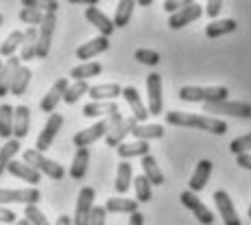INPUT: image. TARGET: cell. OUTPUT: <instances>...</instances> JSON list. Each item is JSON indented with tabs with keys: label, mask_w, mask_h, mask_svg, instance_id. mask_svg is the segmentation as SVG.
Segmentation results:
<instances>
[{
	"label": "cell",
	"mask_w": 251,
	"mask_h": 225,
	"mask_svg": "<svg viewBox=\"0 0 251 225\" xmlns=\"http://www.w3.org/2000/svg\"><path fill=\"white\" fill-rule=\"evenodd\" d=\"M166 123L175 127H192L201 131H210L214 136H225L227 133V123L214 116H199V114H186V112H168Z\"/></svg>",
	"instance_id": "6da1fadb"
},
{
	"label": "cell",
	"mask_w": 251,
	"mask_h": 225,
	"mask_svg": "<svg viewBox=\"0 0 251 225\" xmlns=\"http://www.w3.org/2000/svg\"><path fill=\"white\" fill-rule=\"evenodd\" d=\"M229 90L225 85H210V88H201V85H183L179 90V99L186 103H221L227 100Z\"/></svg>",
	"instance_id": "7a4b0ae2"
},
{
	"label": "cell",
	"mask_w": 251,
	"mask_h": 225,
	"mask_svg": "<svg viewBox=\"0 0 251 225\" xmlns=\"http://www.w3.org/2000/svg\"><path fill=\"white\" fill-rule=\"evenodd\" d=\"M22 162H26L28 166H33V169L37 171V173H44L46 177H50V179H64L66 177V171H64V166L59 164V162H55V160H50V157H46L44 153H40V151H35V149H26L22 153Z\"/></svg>",
	"instance_id": "3957f363"
},
{
	"label": "cell",
	"mask_w": 251,
	"mask_h": 225,
	"mask_svg": "<svg viewBox=\"0 0 251 225\" xmlns=\"http://www.w3.org/2000/svg\"><path fill=\"white\" fill-rule=\"evenodd\" d=\"M94 188L92 186H83L76 197V205H75V214H72V225H90V217L92 210H94Z\"/></svg>",
	"instance_id": "277c9868"
},
{
	"label": "cell",
	"mask_w": 251,
	"mask_h": 225,
	"mask_svg": "<svg viewBox=\"0 0 251 225\" xmlns=\"http://www.w3.org/2000/svg\"><path fill=\"white\" fill-rule=\"evenodd\" d=\"M109 129H112V121L109 118H103V121L94 123L92 127L88 129H81L79 133H75V138H72V142H75L76 149H88L90 145H94L99 138H105L109 133Z\"/></svg>",
	"instance_id": "5b68a950"
},
{
	"label": "cell",
	"mask_w": 251,
	"mask_h": 225,
	"mask_svg": "<svg viewBox=\"0 0 251 225\" xmlns=\"http://www.w3.org/2000/svg\"><path fill=\"white\" fill-rule=\"evenodd\" d=\"M57 28V13H44V22L37 26V57L46 59L50 52L52 35Z\"/></svg>",
	"instance_id": "8992f818"
},
{
	"label": "cell",
	"mask_w": 251,
	"mask_h": 225,
	"mask_svg": "<svg viewBox=\"0 0 251 225\" xmlns=\"http://www.w3.org/2000/svg\"><path fill=\"white\" fill-rule=\"evenodd\" d=\"M203 112L225 114V116H236V118H251V105L243 103V100H221V103L203 105Z\"/></svg>",
	"instance_id": "52a82bcc"
},
{
	"label": "cell",
	"mask_w": 251,
	"mask_h": 225,
	"mask_svg": "<svg viewBox=\"0 0 251 225\" xmlns=\"http://www.w3.org/2000/svg\"><path fill=\"white\" fill-rule=\"evenodd\" d=\"M61 127H64V116H61V114H57V112L50 114V116H48V121H46V125L42 127L40 136H37V140H35V151L46 153L48 149H50L52 140H55V136L59 133Z\"/></svg>",
	"instance_id": "ba28073f"
},
{
	"label": "cell",
	"mask_w": 251,
	"mask_h": 225,
	"mask_svg": "<svg viewBox=\"0 0 251 225\" xmlns=\"http://www.w3.org/2000/svg\"><path fill=\"white\" fill-rule=\"evenodd\" d=\"M147 99H149V114L160 116L164 112V97H162V75L151 73L147 76Z\"/></svg>",
	"instance_id": "9c48e42d"
},
{
	"label": "cell",
	"mask_w": 251,
	"mask_h": 225,
	"mask_svg": "<svg viewBox=\"0 0 251 225\" xmlns=\"http://www.w3.org/2000/svg\"><path fill=\"white\" fill-rule=\"evenodd\" d=\"M70 88V81L66 79V76H61V79H57L55 83H52V88L48 90V92L44 94V99L40 100V109L44 114H55V107L59 105V100H64V94H66V90Z\"/></svg>",
	"instance_id": "30bf717a"
},
{
	"label": "cell",
	"mask_w": 251,
	"mask_h": 225,
	"mask_svg": "<svg viewBox=\"0 0 251 225\" xmlns=\"http://www.w3.org/2000/svg\"><path fill=\"white\" fill-rule=\"evenodd\" d=\"M42 199V193L37 188H22V190H7L0 188V205L4 203H24V205H37Z\"/></svg>",
	"instance_id": "8fae6325"
},
{
	"label": "cell",
	"mask_w": 251,
	"mask_h": 225,
	"mask_svg": "<svg viewBox=\"0 0 251 225\" xmlns=\"http://www.w3.org/2000/svg\"><path fill=\"white\" fill-rule=\"evenodd\" d=\"M179 199H181V203L186 205V208L190 210V212L195 214L197 219H199V223L212 225V221H214V214H212V210L207 208V205L199 197H197L195 193H190V190H183V193L179 195Z\"/></svg>",
	"instance_id": "7c38bea8"
},
{
	"label": "cell",
	"mask_w": 251,
	"mask_h": 225,
	"mask_svg": "<svg viewBox=\"0 0 251 225\" xmlns=\"http://www.w3.org/2000/svg\"><path fill=\"white\" fill-rule=\"evenodd\" d=\"M201 13H203V7H201L199 2H186V7L179 9L177 13H173V16L168 18V26H171L173 31L183 28L186 25H192L195 20H199Z\"/></svg>",
	"instance_id": "4fadbf2b"
},
{
	"label": "cell",
	"mask_w": 251,
	"mask_h": 225,
	"mask_svg": "<svg viewBox=\"0 0 251 225\" xmlns=\"http://www.w3.org/2000/svg\"><path fill=\"white\" fill-rule=\"evenodd\" d=\"M214 203H216V208H219V214L225 225H243L238 219V212H236V208H234V201H231V197L225 190H216Z\"/></svg>",
	"instance_id": "5bb4252c"
},
{
	"label": "cell",
	"mask_w": 251,
	"mask_h": 225,
	"mask_svg": "<svg viewBox=\"0 0 251 225\" xmlns=\"http://www.w3.org/2000/svg\"><path fill=\"white\" fill-rule=\"evenodd\" d=\"M138 125L136 118H123V121L118 123V125H112V129H109V133L105 136V142H107V147H114V149H118L120 145L125 142V138L129 136V133L133 131V127Z\"/></svg>",
	"instance_id": "9a60e30c"
},
{
	"label": "cell",
	"mask_w": 251,
	"mask_h": 225,
	"mask_svg": "<svg viewBox=\"0 0 251 225\" xmlns=\"http://www.w3.org/2000/svg\"><path fill=\"white\" fill-rule=\"evenodd\" d=\"M20 68H22V59L16 55H13L11 59L4 61V68H2V73H0V99L7 97V94L11 92L13 79H16V75Z\"/></svg>",
	"instance_id": "2e32d148"
},
{
	"label": "cell",
	"mask_w": 251,
	"mask_h": 225,
	"mask_svg": "<svg viewBox=\"0 0 251 225\" xmlns=\"http://www.w3.org/2000/svg\"><path fill=\"white\" fill-rule=\"evenodd\" d=\"M123 97H125V100H127L129 107H131L133 118L144 125V121H147L151 114H149V107L142 103V99H140V92L133 88V85H129V88H123Z\"/></svg>",
	"instance_id": "e0dca14e"
},
{
	"label": "cell",
	"mask_w": 251,
	"mask_h": 225,
	"mask_svg": "<svg viewBox=\"0 0 251 225\" xmlns=\"http://www.w3.org/2000/svg\"><path fill=\"white\" fill-rule=\"evenodd\" d=\"M85 20H88L92 26L99 28V33H100L103 37H109V35H112V33L116 31L114 20H109V18L105 16V13L100 11L99 7H88V9H85Z\"/></svg>",
	"instance_id": "ac0fdd59"
},
{
	"label": "cell",
	"mask_w": 251,
	"mask_h": 225,
	"mask_svg": "<svg viewBox=\"0 0 251 225\" xmlns=\"http://www.w3.org/2000/svg\"><path fill=\"white\" fill-rule=\"evenodd\" d=\"M107 49H109V37L99 35V37L85 42V44H81L79 49H76V59H83V64H85V61H90L92 57H96L99 52H105Z\"/></svg>",
	"instance_id": "d6986e66"
},
{
	"label": "cell",
	"mask_w": 251,
	"mask_h": 225,
	"mask_svg": "<svg viewBox=\"0 0 251 225\" xmlns=\"http://www.w3.org/2000/svg\"><path fill=\"white\" fill-rule=\"evenodd\" d=\"M88 94L96 103H114V99L123 94V88L118 83H100V85H92Z\"/></svg>",
	"instance_id": "ffe728a7"
},
{
	"label": "cell",
	"mask_w": 251,
	"mask_h": 225,
	"mask_svg": "<svg viewBox=\"0 0 251 225\" xmlns=\"http://www.w3.org/2000/svg\"><path fill=\"white\" fill-rule=\"evenodd\" d=\"M210 175H212V162L210 160H201L199 164H197L195 173L190 177V193H201V190L207 186V181H210Z\"/></svg>",
	"instance_id": "44dd1931"
},
{
	"label": "cell",
	"mask_w": 251,
	"mask_h": 225,
	"mask_svg": "<svg viewBox=\"0 0 251 225\" xmlns=\"http://www.w3.org/2000/svg\"><path fill=\"white\" fill-rule=\"evenodd\" d=\"M120 160H129V157H144V155H151V145L142 140L136 142H123V145L116 149Z\"/></svg>",
	"instance_id": "7402d4cb"
},
{
	"label": "cell",
	"mask_w": 251,
	"mask_h": 225,
	"mask_svg": "<svg viewBox=\"0 0 251 225\" xmlns=\"http://www.w3.org/2000/svg\"><path fill=\"white\" fill-rule=\"evenodd\" d=\"M28 125H31V109H28V105H18L16 118H13V138H16V140L26 138Z\"/></svg>",
	"instance_id": "603a6c76"
},
{
	"label": "cell",
	"mask_w": 251,
	"mask_h": 225,
	"mask_svg": "<svg viewBox=\"0 0 251 225\" xmlns=\"http://www.w3.org/2000/svg\"><path fill=\"white\" fill-rule=\"evenodd\" d=\"M9 173H11L13 177H20V179H24V181H28V184H40V179H42V175L37 173L33 166H28L26 162H22V160H13L11 164H9Z\"/></svg>",
	"instance_id": "cb8c5ba5"
},
{
	"label": "cell",
	"mask_w": 251,
	"mask_h": 225,
	"mask_svg": "<svg viewBox=\"0 0 251 225\" xmlns=\"http://www.w3.org/2000/svg\"><path fill=\"white\" fill-rule=\"evenodd\" d=\"M142 171H144L142 175L151 181V186H162L164 181H166V177H164L162 169L157 166V162H155V157L153 155H144L142 157Z\"/></svg>",
	"instance_id": "d4e9b609"
},
{
	"label": "cell",
	"mask_w": 251,
	"mask_h": 225,
	"mask_svg": "<svg viewBox=\"0 0 251 225\" xmlns=\"http://www.w3.org/2000/svg\"><path fill=\"white\" fill-rule=\"evenodd\" d=\"M13 118H16V107L9 103L0 105V138L4 140H11L13 136Z\"/></svg>",
	"instance_id": "484cf974"
},
{
	"label": "cell",
	"mask_w": 251,
	"mask_h": 225,
	"mask_svg": "<svg viewBox=\"0 0 251 225\" xmlns=\"http://www.w3.org/2000/svg\"><path fill=\"white\" fill-rule=\"evenodd\" d=\"M131 181H133V169H131V164H127V162H120L118 171H116L114 190L118 195H125L129 190V186H131Z\"/></svg>",
	"instance_id": "4316f807"
},
{
	"label": "cell",
	"mask_w": 251,
	"mask_h": 225,
	"mask_svg": "<svg viewBox=\"0 0 251 225\" xmlns=\"http://www.w3.org/2000/svg\"><path fill=\"white\" fill-rule=\"evenodd\" d=\"M118 105L116 103H96V100H92V103L83 105V116L88 118H99V116H109L112 118L114 114H118Z\"/></svg>",
	"instance_id": "83f0119b"
},
{
	"label": "cell",
	"mask_w": 251,
	"mask_h": 225,
	"mask_svg": "<svg viewBox=\"0 0 251 225\" xmlns=\"http://www.w3.org/2000/svg\"><path fill=\"white\" fill-rule=\"evenodd\" d=\"M88 164H90V151L88 149H76L75 160L70 164V177L72 179H83L85 173H88Z\"/></svg>",
	"instance_id": "f1b7e54d"
},
{
	"label": "cell",
	"mask_w": 251,
	"mask_h": 225,
	"mask_svg": "<svg viewBox=\"0 0 251 225\" xmlns=\"http://www.w3.org/2000/svg\"><path fill=\"white\" fill-rule=\"evenodd\" d=\"M103 73V66L99 61H85V64H79L70 70V76L75 81H88L92 76H99Z\"/></svg>",
	"instance_id": "f546056e"
},
{
	"label": "cell",
	"mask_w": 251,
	"mask_h": 225,
	"mask_svg": "<svg viewBox=\"0 0 251 225\" xmlns=\"http://www.w3.org/2000/svg\"><path fill=\"white\" fill-rule=\"evenodd\" d=\"M107 212H116V214H133L138 212V201L136 199H125V197H112L105 203Z\"/></svg>",
	"instance_id": "4dcf8cb0"
},
{
	"label": "cell",
	"mask_w": 251,
	"mask_h": 225,
	"mask_svg": "<svg viewBox=\"0 0 251 225\" xmlns=\"http://www.w3.org/2000/svg\"><path fill=\"white\" fill-rule=\"evenodd\" d=\"M37 57V28L35 26H28L24 31V44H22V52H20V59L22 61H31Z\"/></svg>",
	"instance_id": "1f68e13d"
},
{
	"label": "cell",
	"mask_w": 251,
	"mask_h": 225,
	"mask_svg": "<svg viewBox=\"0 0 251 225\" xmlns=\"http://www.w3.org/2000/svg\"><path fill=\"white\" fill-rule=\"evenodd\" d=\"M131 136L136 140H142V142H149V140H160L164 138V127L162 125H136L131 131Z\"/></svg>",
	"instance_id": "d6a6232c"
},
{
	"label": "cell",
	"mask_w": 251,
	"mask_h": 225,
	"mask_svg": "<svg viewBox=\"0 0 251 225\" xmlns=\"http://www.w3.org/2000/svg\"><path fill=\"white\" fill-rule=\"evenodd\" d=\"M18 151H20V140H16V138L7 140L2 147H0V175L9 169V164H11L13 160H16Z\"/></svg>",
	"instance_id": "836d02e7"
},
{
	"label": "cell",
	"mask_w": 251,
	"mask_h": 225,
	"mask_svg": "<svg viewBox=\"0 0 251 225\" xmlns=\"http://www.w3.org/2000/svg\"><path fill=\"white\" fill-rule=\"evenodd\" d=\"M236 28H238V25H236V20H231V18H227V20H214L205 26V35L210 37V40H214V37L234 33Z\"/></svg>",
	"instance_id": "e575fe53"
},
{
	"label": "cell",
	"mask_w": 251,
	"mask_h": 225,
	"mask_svg": "<svg viewBox=\"0 0 251 225\" xmlns=\"http://www.w3.org/2000/svg\"><path fill=\"white\" fill-rule=\"evenodd\" d=\"M24 44V31H11L7 35V40L0 44V57H7V59H11L13 52L18 49H22Z\"/></svg>",
	"instance_id": "d590c367"
},
{
	"label": "cell",
	"mask_w": 251,
	"mask_h": 225,
	"mask_svg": "<svg viewBox=\"0 0 251 225\" xmlns=\"http://www.w3.org/2000/svg\"><path fill=\"white\" fill-rule=\"evenodd\" d=\"M133 7H136L133 0H120V2L116 4V16H114L116 28H123L129 25V20H131V16H133Z\"/></svg>",
	"instance_id": "8d00e7d4"
},
{
	"label": "cell",
	"mask_w": 251,
	"mask_h": 225,
	"mask_svg": "<svg viewBox=\"0 0 251 225\" xmlns=\"http://www.w3.org/2000/svg\"><path fill=\"white\" fill-rule=\"evenodd\" d=\"M31 68L28 66H22L20 70H18V75H16V79H13V85H11V94L13 97H22L24 94V90L28 88V83H31Z\"/></svg>",
	"instance_id": "74e56055"
},
{
	"label": "cell",
	"mask_w": 251,
	"mask_h": 225,
	"mask_svg": "<svg viewBox=\"0 0 251 225\" xmlns=\"http://www.w3.org/2000/svg\"><path fill=\"white\" fill-rule=\"evenodd\" d=\"M133 188H136V201H138V203H147V201L153 199L151 181H149L144 175L133 177Z\"/></svg>",
	"instance_id": "f35d334b"
},
{
	"label": "cell",
	"mask_w": 251,
	"mask_h": 225,
	"mask_svg": "<svg viewBox=\"0 0 251 225\" xmlns=\"http://www.w3.org/2000/svg\"><path fill=\"white\" fill-rule=\"evenodd\" d=\"M90 92V85H88V81H75V83L70 85L68 90H66V94H64V103H76L83 94H88Z\"/></svg>",
	"instance_id": "ab89813d"
},
{
	"label": "cell",
	"mask_w": 251,
	"mask_h": 225,
	"mask_svg": "<svg viewBox=\"0 0 251 225\" xmlns=\"http://www.w3.org/2000/svg\"><path fill=\"white\" fill-rule=\"evenodd\" d=\"M20 20L24 22V25L37 28L42 22H44V11H40V9H31V7H22L20 9Z\"/></svg>",
	"instance_id": "60d3db41"
},
{
	"label": "cell",
	"mask_w": 251,
	"mask_h": 225,
	"mask_svg": "<svg viewBox=\"0 0 251 225\" xmlns=\"http://www.w3.org/2000/svg\"><path fill=\"white\" fill-rule=\"evenodd\" d=\"M133 57H136L140 64H144V66H157V64L162 61L160 52H157V50H151V49H138Z\"/></svg>",
	"instance_id": "b9f144b4"
},
{
	"label": "cell",
	"mask_w": 251,
	"mask_h": 225,
	"mask_svg": "<svg viewBox=\"0 0 251 225\" xmlns=\"http://www.w3.org/2000/svg\"><path fill=\"white\" fill-rule=\"evenodd\" d=\"M24 219L31 225H50L48 219L44 217V212H42L37 205H26V208H24Z\"/></svg>",
	"instance_id": "7bdbcfd3"
},
{
	"label": "cell",
	"mask_w": 251,
	"mask_h": 225,
	"mask_svg": "<svg viewBox=\"0 0 251 225\" xmlns=\"http://www.w3.org/2000/svg\"><path fill=\"white\" fill-rule=\"evenodd\" d=\"M229 151L234 153V155H245V153H249L251 151V133L236 138V140H231Z\"/></svg>",
	"instance_id": "ee69618b"
},
{
	"label": "cell",
	"mask_w": 251,
	"mask_h": 225,
	"mask_svg": "<svg viewBox=\"0 0 251 225\" xmlns=\"http://www.w3.org/2000/svg\"><path fill=\"white\" fill-rule=\"evenodd\" d=\"M105 219H107V210L105 205H94L90 217V225H105Z\"/></svg>",
	"instance_id": "f6af8a7d"
},
{
	"label": "cell",
	"mask_w": 251,
	"mask_h": 225,
	"mask_svg": "<svg viewBox=\"0 0 251 225\" xmlns=\"http://www.w3.org/2000/svg\"><path fill=\"white\" fill-rule=\"evenodd\" d=\"M221 9H223V2H221V0H210V2L205 4V13L210 18H216L221 13Z\"/></svg>",
	"instance_id": "bcb514c9"
},
{
	"label": "cell",
	"mask_w": 251,
	"mask_h": 225,
	"mask_svg": "<svg viewBox=\"0 0 251 225\" xmlns=\"http://www.w3.org/2000/svg\"><path fill=\"white\" fill-rule=\"evenodd\" d=\"M16 217H18V214L13 212V210H7V208H2V205H0V223L13 225V223H16Z\"/></svg>",
	"instance_id": "7dc6e473"
},
{
	"label": "cell",
	"mask_w": 251,
	"mask_h": 225,
	"mask_svg": "<svg viewBox=\"0 0 251 225\" xmlns=\"http://www.w3.org/2000/svg\"><path fill=\"white\" fill-rule=\"evenodd\" d=\"M183 7H186V2H175V0H166V2H164V11L171 13V16H173V13H177Z\"/></svg>",
	"instance_id": "c3c4849f"
},
{
	"label": "cell",
	"mask_w": 251,
	"mask_h": 225,
	"mask_svg": "<svg viewBox=\"0 0 251 225\" xmlns=\"http://www.w3.org/2000/svg\"><path fill=\"white\" fill-rule=\"evenodd\" d=\"M236 164H238L240 169L251 171V153H245V155H236Z\"/></svg>",
	"instance_id": "681fc988"
},
{
	"label": "cell",
	"mask_w": 251,
	"mask_h": 225,
	"mask_svg": "<svg viewBox=\"0 0 251 225\" xmlns=\"http://www.w3.org/2000/svg\"><path fill=\"white\" fill-rule=\"evenodd\" d=\"M61 4L57 2V0H46V2H42V11L44 13H57V9H59Z\"/></svg>",
	"instance_id": "f907efd6"
},
{
	"label": "cell",
	"mask_w": 251,
	"mask_h": 225,
	"mask_svg": "<svg viewBox=\"0 0 251 225\" xmlns=\"http://www.w3.org/2000/svg\"><path fill=\"white\" fill-rule=\"evenodd\" d=\"M129 225H144V214L142 212H133L129 217Z\"/></svg>",
	"instance_id": "816d5d0a"
},
{
	"label": "cell",
	"mask_w": 251,
	"mask_h": 225,
	"mask_svg": "<svg viewBox=\"0 0 251 225\" xmlns=\"http://www.w3.org/2000/svg\"><path fill=\"white\" fill-rule=\"evenodd\" d=\"M55 225H72V217H68V214H61V217L57 219Z\"/></svg>",
	"instance_id": "f5cc1de1"
},
{
	"label": "cell",
	"mask_w": 251,
	"mask_h": 225,
	"mask_svg": "<svg viewBox=\"0 0 251 225\" xmlns=\"http://www.w3.org/2000/svg\"><path fill=\"white\" fill-rule=\"evenodd\" d=\"M151 2H153V0H140L138 4H142V7H151Z\"/></svg>",
	"instance_id": "db71d44e"
},
{
	"label": "cell",
	"mask_w": 251,
	"mask_h": 225,
	"mask_svg": "<svg viewBox=\"0 0 251 225\" xmlns=\"http://www.w3.org/2000/svg\"><path fill=\"white\" fill-rule=\"evenodd\" d=\"M13 225H31V223H28V221H26V219H20V221H16V223H13Z\"/></svg>",
	"instance_id": "11a10c76"
},
{
	"label": "cell",
	"mask_w": 251,
	"mask_h": 225,
	"mask_svg": "<svg viewBox=\"0 0 251 225\" xmlns=\"http://www.w3.org/2000/svg\"><path fill=\"white\" fill-rule=\"evenodd\" d=\"M2 68H4V61H2V59H0V73H2Z\"/></svg>",
	"instance_id": "9f6ffc18"
},
{
	"label": "cell",
	"mask_w": 251,
	"mask_h": 225,
	"mask_svg": "<svg viewBox=\"0 0 251 225\" xmlns=\"http://www.w3.org/2000/svg\"><path fill=\"white\" fill-rule=\"evenodd\" d=\"M2 20H4V18H2V13H0V25H2Z\"/></svg>",
	"instance_id": "6f0895ef"
},
{
	"label": "cell",
	"mask_w": 251,
	"mask_h": 225,
	"mask_svg": "<svg viewBox=\"0 0 251 225\" xmlns=\"http://www.w3.org/2000/svg\"><path fill=\"white\" fill-rule=\"evenodd\" d=\"M249 219H251V205H249Z\"/></svg>",
	"instance_id": "680465c9"
}]
</instances>
